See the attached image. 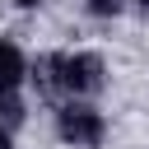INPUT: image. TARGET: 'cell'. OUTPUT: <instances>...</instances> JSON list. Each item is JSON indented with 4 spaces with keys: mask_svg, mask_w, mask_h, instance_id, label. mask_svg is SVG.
I'll use <instances>...</instances> for the list:
<instances>
[{
    "mask_svg": "<svg viewBox=\"0 0 149 149\" xmlns=\"http://www.w3.org/2000/svg\"><path fill=\"white\" fill-rule=\"evenodd\" d=\"M37 74H42V84L79 98V93H93V88L102 84V61H98L93 51H65V56L37 61Z\"/></svg>",
    "mask_w": 149,
    "mask_h": 149,
    "instance_id": "cell-1",
    "label": "cell"
},
{
    "mask_svg": "<svg viewBox=\"0 0 149 149\" xmlns=\"http://www.w3.org/2000/svg\"><path fill=\"white\" fill-rule=\"evenodd\" d=\"M56 130H61V140H65V144H74V149H93V144L102 140V116H98L93 107L70 102V107H61Z\"/></svg>",
    "mask_w": 149,
    "mask_h": 149,
    "instance_id": "cell-2",
    "label": "cell"
},
{
    "mask_svg": "<svg viewBox=\"0 0 149 149\" xmlns=\"http://www.w3.org/2000/svg\"><path fill=\"white\" fill-rule=\"evenodd\" d=\"M23 51L14 47V42H0V88H14L19 79H23Z\"/></svg>",
    "mask_w": 149,
    "mask_h": 149,
    "instance_id": "cell-3",
    "label": "cell"
},
{
    "mask_svg": "<svg viewBox=\"0 0 149 149\" xmlns=\"http://www.w3.org/2000/svg\"><path fill=\"white\" fill-rule=\"evenodd\" d=\"M19 121H23V102L14 98V88H0V126L19 130Z\"/></svg>",
    "mask_w": 149,
    "mask_h": 149,
    "instance_id": "cell-4",
    "label": "cell"
},
{
    "mask_svg": "<svg viewBox=\"0 0 149 149\" xmlns=\"http://www.w3.org/2000/svg\"><path fill=\"white\" fill-rule=\"evenodd\" d=\"M88 9H93V14H116L121 0H88Z\"/></svg>",
    "mask_w": 149,
    "mask_h": 149,
    "instance_id": "cell-5",
    "label": "cell"
},
{
    "mask_svg": "<svg viewBox=\"0 0 149 149\" xmlns=\"http://www.w3.org/2000/svg\"><path fill=\"white\" fill-rule=\"evenodd\" d=\"M9 140H14V130H5V126H0V149H9Z\"/></svg>",
    "mask_w": 149,
    "mask_h": 149,
    "instance_id": "cell-6",
    "label": "cell"
},
{
    "mask_svg": "<svg viewBox=\"0 0 149 149\" xmlns=\"http://www.w3.org/2000/svg\"><path fill=\"white\" fill-rule=\"evenodd\" d=\"M14 5H42V0H14Z\"/></svg>",
    "mask_w": 149,
    "mask_h": 149,
    "instance_id": "cell-7",
    "label": "cell"
},
{
    "mask_svg": "<svg viewBox=\"0 0 149 149\" xmlns=\"http://www.w3.org/2000/svg\"><path fill=\"white\" fill-rule=\"evenodd\" d=\"M144 9H149V0H144Z\"/></svg>",
    "mask_w": 149,
    "mask_h": 149,
    "instance_id": "cell-8",
    "label": "cell"
}]
</instances>
